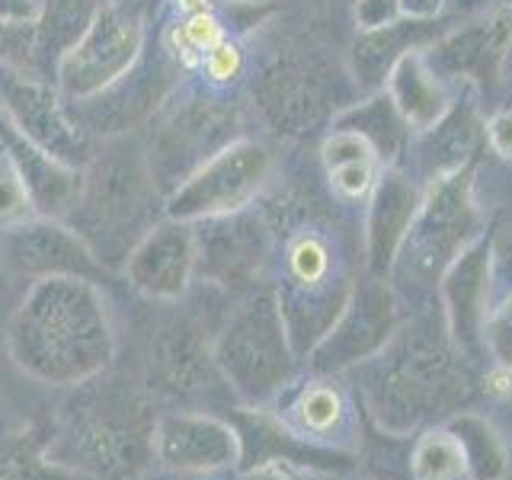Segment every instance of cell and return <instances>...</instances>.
<instances>
[{"label":"cell","mask_w":512,"mask_h":480,"mask_svg":"<svg viewBox=\"0 0 512 480\" xmlns=\"http://www.w3.org/2000/svg\"><path fill=\"white\" fill-rule=\"evenodd\" d=\"M10 352L16 365L39 381H87L112 356L100 298L90 285L71 276L39 282L10 324Z\"/></svg>","instance_id":"obj_1"},{"label":"cell","mask_w":512,"mask_h":480,"mask_svg":"<svg viewBox=\"0 0 512 480\" xmlns=\"http://www.w3.org/2000/svg\"><path fill=\"white\" fill-rule=\"evenodd\" d=\"M215 359L224 368L228 381H234V388L247 400L272 397L292 375L295 362L282 311L269 298L250 304L224 330Z\"/></svg>","instance_id":"obj_2"},{"label":"cell","mask_w":512,"mask_h":480,"mask_svg":"<svg viewBox=\"0 0 512 480\" xmlns=\"http://www.w3.org/2000/svg\"><path fill=\"white\" fill-rule=\"evenodd\" d=\"M266 167H269L266 151L250 141H240L234 148L221 151L212 164H205L196 173V180H189L176 192L170 212L180 218L234 212V208H240L260 189Z\"/></svg>","instance_id":"obj_3"},{"label":"cell","mask_w":512,"mask_h":480,"mask_svg":"<svg viewBox=\"0 0 512 480\" xmlns=\"http://www.w3.org/2000/svg\"><path fill=\"white\" fill-rule=\"evenodd\" d=\"M410 224V247L416 250L413 266L436 269L442 260H455L464 247V228L471 224L468 186L458 176H445L439 186H432L429 202L416 212ZM404 240V244H407Z\"/></svg>","instance_id":"obj_4"},{"label":"cell","mask_w":512,"mask_h":480,"mask_svg":"<svg viewBox=\"0 0 512 480\" xmlns=\"http://www.w3.org/2000/svg\"><path fill=\"white\" fill-rule=\"evenodd\" d=\"M154 448L176 471H218L237 461V432L212 416L170 413L157 423Z\"/></svg>","instance_id":"obj_5"},{"label":"cell","mask_w":512,"mask_h":480,"mask_svg":"<svg viewBox=\"0 0 512 480\" xmlns=\"http://www.w3.org/2000/svg\"><path fill=\"white\" fill-rule=\"evenodd\" d=\"M493 253L487 240H471L448 266L442 279V298L448 314V333L458 346H474L484 333L487 295H490Z\"/></svg>","instance_id":"obj_6"},{"label":"cell","mask_w":512,"mask_h":480,"mask_svg":"<svg viewBox=\"0 0 512 480\" xmlns=\"http://www.w3.org/2000/svg\"><path fill=\"white\" fill-rule=\"evenodd\" d=\"M135 45H138L135 23L119 10H103L90 26L87 39L64 61V84L80 93L96 90L132 61Z\"/></svg>","instance_id":"obj_7"},{"label":"cell","mask_w":512,"mask_h":480,"mask_svg":"<svg viewBox=\"0 0 512 480\" xmlns=\"http://www.w3.org/2000/svg\"><path fill=\"white\" fill-rule=\"evenodd\" d=\"M394 327V304L384 285H365V292L349 311L333 324V336L317 343L314 362L320 368H336L346 362H359L368 352H375Z\"/></svg>","instance_id":"obj_8"},{"label":"cell","mask_w":512,"mask_h":480,"mask_svg":"<svg viewBox=\"0 0 512 480\" xmlns=\"http://www.w3.org/2000/svg\"><path fill=\"white\" fill-rule=\"evenodd\" d=\"M416 212H420L416 189L397 173L384 176L375 189L372 212H368V266H372L375 276L388 272L397 260Z\"/></svg>","instance_id":"obj_9"},{"label":"cell","mask_w":512,"mask_h":480,"mask_svg":"<svg viewBox=\"0 0 512 480\" xmlns=\"http://www.w3.org/2000/svg\"><path fill=\"white\" fill-rule=\"evenodd\" d=\"M196 263V244L183 228H157L135 250L128 272L138 288L151 295H180L186 288L189 269Z\"/></svg>","instance_id":"obj_10"},{"label":"cell","mask_w":512,"mask_h":480,"mask_svg":"<svg viewBox=\"0 0 512 480\" xmlns=\"http://www.w3.org/2000/svg\"><path fill=\"white\" fill-rule=\"evenodd\" d=\"M388 90L394 109L404 116L407 125L420 128V132L436 128V122L445 116V93L420 52H407L397 58L388 74Z\"/></svg>","instance_id":"obj_11"},{"label":"cell","mask_w":512,"mask_h":480,"mask_svg":"<svg viewBox=\"0 0 512 480\" xmlns=\"http://www.w3.org/2000/svg\"><path fill=\"white\" fill-rule=\"evenodd\" d=\"M13 260L29 272L45 276H71L84 279L96 276L90 253L80 247V240L68 237L58 228H29L13 240Z\"/></svg>","instance_id":"obj_12"},{"label":"cell","mask_w":512,"mask_h":480,"mask_svg":"<svg viewBox=\"0 0 512 480\" xmlns=\"http://www.w3.org/2000/svg\"><path fill=\"white\" fill-rule=\"evenodd\" d=\"M74 445L84 458L106 464V471H132L138 464L141 432L132 420L119 423L109 410L87 413L74 429Z\"/></svg>","instance_id":"obj_13"},{"label":"cell","mask_w":512,"mask_h":480,"mask_svg":"<svg viewBox=\"0 0 512 480\" xmlns=\"http://www.w3.org/2000/svg\"><path fill=\"white\" fill-rule=\"evenodd\" d=\"M256 250H260V228L253 221H231L215 228V234L208 237V244L202 240V272L218 276L224 282H237L240 276L256 266Z\"/></svg>","instance_id":"obj_14"},{"label":"cell","mask_w":512,"mask_h":480,"mask_svg":"<svg viewBox=\"0 0 512 480\" xmlns=\"http://www.w3.org/2000/svg\"><path fill=\"white\" fill-rule=\"evenodd\" d=\"M452 432L464 448L468 471L474 474V480H496V477L506 474V448L487 420H480V416H471V413H461L452 423Z\"/></svg>","instance_id":"obj_15"},{"label":"cell","mask_w":512,"mask_h":480,"mask_svg":"<svg viewBox=\"0 0 512 480\" xmlns=\"http://www.w3.org/2000/svg\"><path fill=\"white\" fill-rule=\"evenodd\" d=\"M468 474V458L452 429H432L413 452V480H458Z\"/></svg>","instance_id":"obj_16"},{"label":"cell","mask_w":512,"mask_h":480,"mask_svg":"<svg viewBox=\"0 0 512 480\" xmlns=\"http://www.w3.org/2000/svg\"><path fill=\"white\" fill-rule=\"evenodd\" d=\"M298 423L304 432H314V436H327V432L340 429L346 407H343V397L330 384H311L308 391L298 397Z\"/></svg>","instance_id":"obj_17"},{"label":"cell","mask_w":512,"mask_h":480,"mask_svg":"<svg viewBox=\"0 0 512 480\" xmlns=\"http://www.w3.org/2000/svg\"><path fill=\"white\" fill-rule=\"evenodd\" d=\"M288 269H292V282L317 285L330 276V253L317 237H301L288 253Z\"/></svg>","instance_id":"obj_18"},{"label":"cell","mask_w":512,"mask_h":480,"mask_svg":"<svg viewBox=\"0 0 512 480\" xmlns=\"http://www.w3.org/2000/svg\"><path fill=\"white\" fill-rule=\"evenodd\" d=\"M324 157H327V167H340V164H372L375 160V148L372 141L359 132H336L327 144H324Z\"/></svg>","instance_id":"obj_19"},{"label":"cell","mask_w":512,"mask_h":480,"mask_svg":"<svg viewBox=\"0 0 512 480\" xmlns=\"http://www.w3.org/2000/svg\"><path fill=\"white\" fill-rule=\"evenodd\" d=\"M484 340L493 359L512 368V295L484 320Z\"/></svg>","instance_id":"obj_20"},{"label":"cell","mask_w":512,"mask_h":480,"mask_svg":"<svg viewBox=\"0 0 512 480\" xmlns=\"http://www.w3.org/2000/svg\"><path fill=\"white\" fill-rule=\"evenodd\" d=\"M183 32H186V39H189L192 48H196V52H212L215 45L224 42V29H221V23L215 20L212 13H196V16H189L186 26H183Z\"/></svg>","instance_id":"obj_21"},{"label":"cell","mask_w":512,"mask_h":480,"mask_svg":"<svg viewBox=\"0 0 512 480\" xmlns=\"http://www.w3.org/2000/svg\"><path fill=\"white\" fill-rule=\"evenodd\" d=\"M397 16H400L397 0H359V7H356V20L365 32L391 26Z\"/></svg>","instance_id":"obj_22"},{"label":"cell","mask_w":512,"mask_h":480,"mask_svg":"<svg viewBox=\"0 0 512 480\" xmlns=\"http://www.w3.org/2000/svg\"><path fill=\"white\" fill-rule=\"evenodd\" d=\"M244 68V58H240V48L231 42H221L208 52V74L212 80H234Z\"/></svg>","instance_id":"obj_23"},{"label":"cell","mask_w":512,"mask_h":480,"mask_svg":"<svg viewBox=\"0 0 512 480\" xmlns=\"http://www.w3.org/2000/svg\"><path fill=\"white\" fill-rule=\"evenodd\" d=\"M330 173L343 196H362V192L372 186V164H340Z\"/></svg>","instance_id":"obj_24"},{"label":"cell","mask_w":512,"mask_h":480,"mask_svg":"<svg viewBox=\"0 0 512 480\" xmlns=\"http://www.w3.org/2000/svg\"><path fill=\"white\" fill-rule=\"evenodd\" d=\"M4 480H80L77 474H64L61 468H48L39 461H16L4 471Z\"/></svg>","instance_id":"obj_25"},{"label":"cell","mask_w":512,"mask_h":480,"mask_svg":"<svg viewBox=\"0 0 512 480\" xmlns=\"http://www.w3.org/2000/svg\"><path fill=\"white\" fill-rule=\"evenodd\" d=\"M23 205H26V186L10 170L0 173V218L20 215Z\"/></svg>","instance_id":"obj_26"},{"label":"cell","mask_w":512,"mask_h":480,"mask_svg":"<svg viewBox=\"0 0 512 480\" xmlns=\"http://www.w3.org/2000/svg\"><path fill=\"white\" fill-rule=\"evenodd\" d=\"M487 135H490L493 151L512 160V112H500V116H493L490 125H487Z\"/></svg>","instance_id":"obj_27"},{"label":"cell","mask_w":512,"mask_h":480,"mask_svg":"<svg viewBox=\"0 0 512 480\" xmlns=\"http://www.w3.org/2000/svg\"><path fill=\"white\" fill-rule=\"evenodd\" d=\"M400 13H407L410 20H432L439 13L442 0H397Z\"/></svg>","instance_id":"obj_28"},{"label":"cell","mask_w":512,"mask_h":480,"mask_svg":"<svg viewBox=\"0 0 512 480\" xmlns=\"http://www.w3.org/2000/svg\"><path fill=\"white\" fill-rule=\"evenodd\" d=\"M490 391H496V394L512 391V368H509V365H500V368H496V372L490 375Z\"/></svg>","instance_id":"obj_29"},{"label":"cell","mask_w":512,"mask_h":480,"mask_svg":"<svg viewBox=\"0 0 512 480\" xmlns=\"http://www.w3.org/2000/svg\"><path fill=\"white\" fill-rule=\"evenodd\" d=\"M180 10H186L189 16H196V13H212V10H208V0H180Z\"/></svg>","instance_id":"obj_30"},{"label":"cell","mask_w":512,"mask_h":480,"mask_svg":"<svg viewBox=\"0 0 512 480\" xmlns=\"http://www.w3.org/2000/svg\"><path fill=\"white\" fill-rule=\"evenodd\" d=\"M244 480H288L282 471H272V468H266V471H253V474H247Z\"/></svg>","instance_id":"obj_31"},{"label":"cell","mask_w":512,"mask_h":480,"mask_svg":"<svg viewBox=\"0 0 512 480\" xmlns=\"http://www.w3.org/2000/svg\"><path fill=\"white\" fill-rule=\"evenodd\" d=\"M500 260H503V266H506V272H509V279H512V234H509V240H506V250L500 253Z\"/></svg>","instance_id":"obj_32"}]
</instances>
